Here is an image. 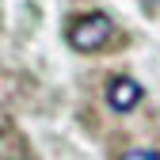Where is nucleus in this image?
I'll use <instances>...</instances> for the list:
<instances>
[{"label":"nucleus","instance_id":"f03ea898","mask_svg":"<svg viewBox=\"0 0 160 160\" xmlns=\"http://www.w3.org/2000/svg\"><path fill=\"white\" fill-rule=\"evenodd\" d=\"M107 103H111V111H118V114L133 111L137 103H141V84H137L133 76H111V80H107Z\"/></svg>","mask_w":160,"mask_h":160},{"label":"nucleus","instance_id":"7ed1b4c3","mask_svg":"<svg viewBox=\"0 0 160 160\" xmlns=\"http://www.w3.org/2000/svg\"><path fill=\"white\" fill-rule=\"evenodd\" d=\"M118 160H160V152L156 149H126Z\"/></svg>","mask_w":160,"mask_h":160},{"label":"nucleus","instance_id":"f257e3e1","mask_svg":"<svg viewBox=\"0 0 160 160\" xmlns=\"http://www.w3.org/2000/svg\"><path fill=\"white\" fill-rule=\"evenodd\" d=\"M111 34H114V19L107 12H84V15H76L65 38H69V46L80 50V53H95V50H103L111 42Z\"/></svg>","mask_w":160,"mask_h":160}]
</instances>
